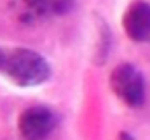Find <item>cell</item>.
<instances>
[{"mask_svg": "<svg viewBox=\"0 0 150 140\" xmlns=\"http://www.w3.org/2000/svg\"><path fill=\"white\" fill-rule=\"evenodd\" d=\"M0 72L6 74L19 87H37L50 78V64L47 60L27 48H15L4 52V60Z\"/></svg>", "mask_w": 150, "mask_h": 140, "instance_id": "cell-1", "label": "cell"}, {"mask_svg": "<svg viewBox=\"0 0 150 140\" xmlns=\"http://www.w3.org/2000/svg\"><path fill=\"white\" fill-rule=\"evenodd\" d=\"M109 85L113 93L127 105V107H140L146 99V85L140 70L132 64H119L113 68L109 76Z\"/></svg>", "mask_w": 150, "mask_h": 140, "instance_id": "cell-2", "label": "cell"}, {"mask_svg": "<svg viewBox=\"0 0 150 140\" xmlns=\"http://www.w3.org/2000/svg\"><path fill=\"white\" fill-rule=\"evenodd\" d=\"M56 128V115L45 105L27 107L19 117V132L27 140H45Z\"/></svg>", "mask_w": 150, "mask_h": 140, "instance_id": "cell-3", "label": "cell"}, {"mask_svg": "<svg viewBox=\"0 0 150 140\" xmlns=\"http://www.w3.org/2000/svg\"><path fill=\"white\" fill-rule=\"evenodd\" d=\"M123 31L132 41H148L150 39V4L144 0L132 2L123 15Z\"/></svg>", "mask_w": 150, "mask_h": 140, "instance_id": "cell-4", "label": "cell"}, {"mask_svg": "<svg viewBox=\"0 0 150 140\" xmlns=\"http://www.w3.org/2000/svg\"><path fill=\"white\" fill-rule=\"evenodd\" d=\"M11 11L23 25H35L41 19H47L39 0H11Z\"/></svg>", "mask_w": 150, "mask_h": 140, "instance_id": "cell-5", "label": "cell"}, {"mask_svg": "<svg viewBox=\"0 0 150 140\" xmlns=\"http://www.w3.org/2000/svg\"><path fill=\"white\" fill-rule=\"evenodd\" d=\"M39 4L45 17H54V15H66L72 9L74 0H39Z\"/></svg>", "mask_w": 150, "mask_h": 140, "instance_id": "cell-6", "label": "cell"}, {"mask_svg": "<svg viewBox=\"0 0 150 140\" xmlns=\"http://www.w3.org/2000/svg\"><path fill=\"white\" fill-rule=\"evenodd\" d=\"M2 60H4V50H0V66H2Z\"/></svg>", "mask_w": 150, "mask_h": 140, "instance_id": "cell-7", "label": "cell"}, {"mask_svg": "<svg viewBox=\"0 0 150 140\" xmlns=\"http://www.w3.org/2000/svg\"><path fill=\"white\" fill-rule=\"evenodd\" d=\"M121 140H132V138H129V134H121Z\"/></svg>", "mask_w": 150, "mask_h": 140, "instance_id": "cell-8", "label": "cell"}]
</instances>
